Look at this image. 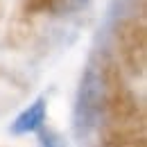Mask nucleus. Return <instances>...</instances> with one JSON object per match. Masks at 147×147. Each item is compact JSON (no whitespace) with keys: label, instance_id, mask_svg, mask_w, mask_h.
<instances>
[{"label":"nucleus","instance_id":"obj_1","mask_svg":"<svg viewBox=\"0 0 147 147\" xmlns=\"http://www.w3.org/2000/svg\"><path fill=\"white\" fill-rule=\"evenodd\" d=\"M45 113H48V104H45V97H38L34 100L27 109L18 113V118L11 122L9 131L14 136H27V134H34L43 127L45 122Z\"/></svg>","mask_w":147,"mask_h":147},{"label":"nucleus","instance_id":"obj_2","mask_svg":"<svg viewBox=\"0 0 147 147\" xmlns=\"http://www.w3.org/2000/svg\"><path fill=\"white\" fill-rule=\"evenodd\" d=\"M104 100V86H102V77L95 73L93 68L86 70L84 79H82V88H79V102L86 111H95L102 107Z\"/></svg>","mask_w":147,"mask_h":147},{"label":"nucleus","instance_id":"obj_3","mask_svg":"<svg viewBox=\"0 0 147 147\" xmlns=\"http://www.w3.org/2000/svg\"><path fill=\"white\" fill-rule=\"evenodd\" d=\"M38 140H41V147H66V140L55 134V131H50V129H38Z\"/></svg>","mask_w":147,"mask_h":147}]
</instances>
